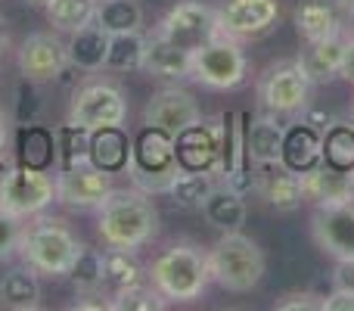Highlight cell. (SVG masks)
Returning a JSON list of instances; mask_svg holds the SVG:
<instances>
[{"mask_svg": "<svg viewBox=\"0 0 354 311\" xmlns=\"http://www.w3.org/2000/svg\"><path fill=\"white\" fill-rule=\"evenodd\" d=\"M97 233L106 246L137 252L159 237V208L143 190H109L97 206Z\"/></svg>", "mask_w": 354, "mask_h": 311, "instance_id": "1", "label": "cell"}, {"mask_svg": "<svg viewBox=\"0 0 354 311\" xmlns=\"http://www.w3.org/2000/svg\"><path fill=\"white\" fill-rule=\"evenodd\" d=\"M81 240L62 218L50 215H35L22 227L19 237V256L25 265L37 271L41 277H68V268L75 265L81 252Z\"/></svg>", "mask_w": 354, "mask_h": 311, "instance_id": "2", "label": "cell"}, {"mask_svg": "<svg viewBox=\"0 0 354 311\" xmlns=\"http://www.w3.org/2000/svg\"><path fill=\"white\" fill-rule=\"evenodd\" d=\"M147 271H149V283L168 302H196L205 296L208 283H212L208 252L196 243H187V240L162 249Z\"/></svg>", "mask_w": 354, "mask_h": 311, "instance_id": "3", "label": "cell"}, {"mask_svg": "<svg viewBox=\"0 0 354 311\" xmlns=\"http://www.w3.org/2000/svg\"><path fill=\"white\" fill-rule=\"evenodd\" d=\"M208 268H212V283H218L221 290L252 293L268 271V258L261 246L243 231H227L208 249Z\"/></svg>", "mask_w": 354, "mask_h": 311, "instance_id": "4", "label": "cell"}, {"mask_svg": "<svg viewBox=\"0 0 354 311\" xmlns=\"http://www.w3.org/2000/svg\"><path fill=\"white\" fill-rule=\"evenodd\" d=\"M128 177L137 190L156 196L165 193L171 187V181L180 171V159H177L174 137L165 134L159 128L143 125V131L134 137L131 143V156H128Z\"/></svg>", "mask_w": 354, "mask_h": 311, "instance_id": "5", "label": "cell"}, {"mask_svg": "<svg viewBox=\"0 0 354 311\" xmlns=\"http://www.w3.org/2000/svg\"><path fill=\"white\" fill-rule=\"evenodd\" d=\"M128 122V94L118 81L91 78L75 87L68 103V125L84 131L124 128Z\"/></svg>", "mask_w": 354, "mask_h": 311, "instance_id": "6", "label": "cell"}, {"mask_svg": "<svg viewBox=\"0 0 354 311\" xmlns=\"http://www.w3.org/2000/svg\"><path fill=\"white\" fill-rule=\"evenodd\" d=\"M56 202V175L50 168H35L12 162L0 168V208L16 218H35Z\"/></svg>", "mask_w": 354, "mask_h": 311, "instance_id": "7", "label": "cell"}, {"mask_svg": "<svg viewBox=\"0 0 354 311\" xmlns=\"http://www.w3.org/2000/svg\"><path fill=\"white\" fill-rule=\"evenodd\" d=\"M189 78L212 91H236L249 78V56H245L243 44L224 35L202 44L199 50H193Z\"/></svg>", "mask_w": 354, "mask_h": 311, "instance_id": "8", "label": "cell"}, {"mask_svg": "<svg viewBox=\"0 0 354 311\" xmlns=\"http://www.w3.org/2000/svg\"><path fill=\"white\" fill-rule=\"evenodd\" d=\"M311 87L299 62H274L258 78V100L274 116H299L311 103Z\"/></svg>", "mask_w": 354, "mask_h": 311, "instance_id": "9", "label": "cell"}, {"mask_svg": "<svg viewBox=\"0 0 354 311\" xmlns=\"http://www.w3.org/2000/svg\"><path fill=\"white\" fill-rule=\"evenodd\" d=\"M214 16L224 37L239 44L261 41L280 22V0H221L214 6Z\"/></svg>", "mask_w": 354, "mask_h": 311, "instance_id": "10", "label": "cell"}, {"mask_svg": "<svg viewBox=\"0 0 354 311\" xmlns=\"http://www.w3.org/2000/svg\"><path fill=\"white\" fill-rule=\"evenodd\" d=\"M156 31H159L162 37H168L171 44H177V47L189 50V53L221 35L214 6H208L205 0H180V3H174L171 10L159 19Z\"/></svg>", "mask_w": 354, "mask_h": 311, "instance_id": "11", "label": "cell"}, {"mask_svg": "<svg viewBox=\"0 0 354 311\" xmlns=\"http://www.w3.org/2000/svg\"><path fill=\"white\" fill-rule=\"evenodd\" d=\"M19 75L25 81H35V85H47V81H56L66 75L68 66V50L66 41L53 35V31H35L22 41L19 47Z\"/></svg>", "mask_w": 354, "mask_h": 311, "instance_id": "12", "label": "cell"}, {"mask_svg": "<svg viewBox=\"0 0 354 311\" xmlns=\"http://www.w3.org/2000/svg\"><path fill=\"white\" fill-rule=\"evenodd\" d=\"M221 131H224V116L214 118H199L189 128H183L174 137L177 159L180 168H193V171H214L221 168Z\"/></svg>", "mask_w": 354, "mask_h": 311, "instance_id": "13", "label": "cell"}, {"mask_svg": "<svg viewBox=\"0 0 354 311\" xmlns=\"http://www.w3.org/2000/svg\"><path fill=\"white\" fill-rule=\"evenodd\" d=\"M109 190L112 175L91 162L56 171V202L68 208H97L109 196Z\"/></svg>", "mask_w": 354, "mask_h": 311, "instance_id": "14", "label": "cell"}, {"mask_svg": "<svg viewBox=\"0 0 354 311\" xmlns=\"http://www.w3.org/2000/svg\"><path fill=\"white\" fill-rule=\"evenodd\" d=\"M311 237L320 246V252L333 256L336 262L354 258V202L314 208Z\"/></svg>", "mask_w": 354, "mask_h": 311, "instance_id": "15", "label": "cell"}, {"mask_svg": "<svg viewBox=\"0 0 354 311\" xmlns=\"http://www.w3.org/2000/svg\"><path fill=\"white\" fill-rule=\"evenodd\" d=\"M199 118H202V109H199V103H196V97L177 85L156 91L153 97H149L147 109H143V125L159 128L171 137H177L183 128H189V125L199 122Z\"/></svg>", "mask_w": 354, "mask_h": 311, "instance_id": "16", "label": "cell"}, {"mask_svg": "<svg viewBox=\"0 0 354 311\" xmlns=\"http://www.w3.org/2000/svg\"><path fill=\"white\" fill-rule=\"evenodd\" d=\"M299 181H301V196L314 208L354 202V171H342L326 162H317L308 171H301Z\"/></svg>", "mask_w": 354, "mask_h": 311, "instance_id": "17", "label": "cell"}, {"mask_svg": "<svg viewBox=\"0 0 354 311\" xmlns=\"http://www.w3.org/2000/svg\"><path fill=\"white\" fill-rule=\"evenodd\" d=\"M345 41L348 35L336 31V35H326V37H317V41H305L299 53V69L305 72V78L311 85H326V81L339 78L342 72V56H345Z\"/></svg>", "mask_w": 354, "mask_h": 311, "instance_id": "18", "label": "cell"}, {"mask_svg": "<svg viewBox=\"0 0 354 311\" xmlns=\"http://www.w3.org/2000/svg\"><path fill=\"white\" fill-rule=\"evenodd\" d=\"M324 162V131H317L314 125H308L305 118L295 125H289L283 134V150H280V165H286L289 171L301 175L311 165Z\"/></svg>", "mask_w": 354, "mask_h": 311, "instance_id": "19", "label": "cell"}, {"mask_svg": "<svg viewBox=\"0 0 354 311\" xmlns=\"http://www.w3.org/2000/svg\"><path fill=\"white\" fill-rule=\"evenodd\" d=\"M189 60H193L189 50L177 47V44H171L168 37H162L153 28L147 35V56H143L140 72L153 75V78H165V81H183L189 78Z\"/></svg>", "mask_w": 354, "mask_h": 311, "instance_id": "20", "label": "cell"}, {"mask_svg": "<svg viewBox=\"0 0 354 311\" xmlns=\"http://www.w3.org/2000/svg\"><path fill=\"white\" fill-rule=\"evenodd\" d=\"M283 134L286 125L277 122V116H245V159L255 168L261 165H274L280 162V150H283Z\"/></svg>", "mask_w": 354, "mask_h": 311, "instance_id": "21", "label": "cell"}, {"mask_svg": "<svg viewBox=\"0 0 354 311\" xmlns=\"http://www.w3.org/2000/svg\"><path fill=\"white\" fill-rule=\"evenodd\" d=\"M255 193H261L264 199H268V206L277 208V212H295V208L305 202L299 175H295V171H289L286 165H280V162L261 165Z\"/></svg>", "mask_w": 354, "mask_h": 311, "instance_id": "22", "label": "cell"}, {"mask_svg": "<svg viewBox=\"0 0 354 311\" xmlns=\"http://www.w3.org/2000/svg\"><path fill=\"white\" fill-rule=\"evenodd\" d=\"M109 41H112V35L100 28L97 22L72 31V37H68V44H66L68 66L78 69V72H103L106 56H109Z\"/></svg>", "mask_w": 354, "mask_h": 311, "instance_id": "23", "label": "cell"}, {"mask_svg": "<svg viewBox=\"0 0 354 311\" xmlns=\"http://www.w3.org/2000/svg\"><path fill=\"white\" fill-rule=\"evenodd\" d=\"M292 25L301 41H317V37L342 31V6L336 0H301L292 12Z\"/></svg>", "mask_w": 354, "mask_h": 311, "instance_id": "24", "label": "cell"}, {"mask_svg": "<svg viewBox=\"0 0 354 311\" xmlns=\"http://www.w3.org/2000/svg\"><path fill=\"white\" fill-rule=\"evenodd\" d=\"M0 305L12 311L41 308V274L31 265H16L0 274Z\"/></svg>", "mask_w": 354, "mask_h": 311, "instance_id": "25", "label": "cell"}, {"mask_svg": "<svg viewBox=\"0 0 354 311\" xmlns=\"http://www.w3.org/2000/svg\"><path fill=\"white\" fill-rule=\"evenodd\" d=\"M218 175L214 171H193V168H180L177 177L171 181V187L165 190V196L174 202L177 208L187 212H202L205 199L218 190Z\"/></svg>", "mask_w": 354, "mask_h": 311, "instance_id": "26", "label": "cell"}, {"mask_svg": "<svg viewBox=\"0 0 354 311\" xmlns=\"http://www.w3.org/2000/svg\"><path fill=\"white\" fill-rule=\"evenodd\" d=\"M103 281L106 287L115 293H124V290H137L149 283V271L137 262V256L131 249H103Z\"/></svg>", "mask_w": 354, "mask_h": 311, "instance_id": "27", "label": "cell"}, {"mask_svg": "<svg viewBox=\"0 0 354 311\" xmlns=\"http://www.w3.org/2000/svg\"><path fill=\"white\" fill-rule=\"evenodd\" d=\"M202 215H205L208 224L218 227L221 233L243 231L245 218H249V206H245V196H239L236 190H230V187H224V184H221V187L205 199Z\"/></svg>", "mask_w": 354, "mask_h": 311, "instance_id": "28", "label": "cell"}, {"mask_svg": "<svg viewBox=\"0 0 354 311\" xmlns=\"http://www.w3.org/2000/svg\"><path fill=\"white\" fill-rule=\"evenodd\" d=\"M128 156H131V141L122 128H100L91 131V165L118 175L128 168Z\"/></svg>", "mask_w": 354, "mask_h": 311, "instance_id": "29", "label": "cell"}, {"mask_svg": "<svg viewBox=\"0 0 354 311\" xmlns=\"http://www.w3.org/2000/svg\"><path fill=\"white\" fill-rule=\"evenodd\" d=\"M252 165L245 159V112L224 116V131H221V177L236 175L239 168Z\"/></svg>", "mask_w": 354, "mask_h": 311, "instance_id": "30", "label": "cell"}, {"mask_svg": "<svg viewBox=\"0 0 354 311\" xmlns=\"http://www.w3.org/2000/svg\"><path fill=\"white\" fill-rule=\"evenodd\" d=\"M93 22L109 35H124V31L143 28V6L140 0H97Z\"/></svg>", "mask_w": 354, "mask_h": 311, "instance_id": "31", "label": "cell"}, {"mask_svg": "<svg viewBox=\"0 0 354 311\" xmlns=\"http://www.w3.org/2000/svg\"><path fill=\"white\" fill-rule=\"evenodd\" d=\"M143 56H147V35H143V28L124 31V35H112L106 69H109V72H140Z\"/></svg>", "mask_w": 354, "mask_h": 311, "instance_id": "32", "label": "cell"}, {"mask_svg": "<svg viewBox=\"0 0 354 311\" xmlns=\"http://www.w3.org/2000/svg\"><path fill=\"white\" fill-rule=\"evenodd\" d=\"M19 162L35 165V168H53L56 165V137L50 128L41 125H22L19 137Z\"/></svg>", "mask_w": 354, "mask_h": 311, "instance_id": "33", "label": "cell"}, {"mask_svg": "<svg viewBox=\"0 0 354 311\" xmlns=\"http://www.w3.org/2000/svg\"><path fill=\"white\" fill-rule=\"evenodd\" d=\"M324 162L333 168L354 171V118H336L324 131Z\"/></svg>", "mask_w": 354, "mask_h": 311, "instance_id": "34", "label": "cell"}, {"mask_svg": "<svg viewBox=\"0 0 354 311\" xmlns=\"http://www.w3.org/2000/svg\"><path fill=\"white\" fill-rule=\"evenodd\" d=\"M47 12V22L56 31H78L84 25L93 22V12H97V0H50L44 6Z\"/></svg>", "mask_w": 354, "mask_h": 311, "instance_id": "35", "label": "cell"}, {"mask_svg": "<svg viewBox=\"0 0 354 311\" xmlns=\"http://www.w3.org/2000/svg\"><path fill=\"white\" fill-rule=\"evenodd\" d=\"M56 137V165L62 168H75V165L91 162V131L75 128V125H62V128H53Z\"/></svg>", "mask_w": 354, "mask_h": 311, "instance_id": "36", "label": "cell"}, {"mask_svg": "<svg viewBox=\"0 0 354 311\" xmlns=\"http://www.w3.org/2000/svg\"><path fill=\"white\" fill-rule=\"evenodd\" d=\"M68 281H72V287L78 290L81 296L103 293V287H106V281H103V252L91 249V246H81L75 265L68 268Z\"/></svg>", "mask_w": 354, "mask_h": 311, "instance_id": "37", "label": "cell"}, {"mask_svg": "<svg viewBox=\"0 0 354 311\" xmlns=\"http://www.w3.org/2000/svg\"><path fill=\"white\" fill-rule=\"evenodd\" d=\"M165 305H168V299L153 287V283L112 296V311H162Z\"/></svg>", "mask_w": 354, "mask_h": 311, "instance_id": "38", "label": "cell"}, {"mask_svg": "<svg viewBox=\"0 0 354 311\" xmlns=\"http://www.w3.org/2000/svg\"><path fill=\"white\" fill-rule=\"evenodd\" d=\"M22 227H25V218H16V215L0 208V262H10L12 256H19Z\"/></svg>", "mask_w": 354, "mask_h": 311, "instance_id": "39", "label": "cell"}, {"mask_svg": "<svg viewBox=\"0 0 354 311\" xmlns=\"http://www.w3.org/2000/svg\"><path fill=\"white\" fill-rule=\"evenodd\" d=\"M37 109H41V103H37V94H35V81L22 78V85H19V91H16V118H19V125L35 122Z\"/></svg>", "mask_w": 354, "mask_h": 311, "instance_id": "40", "label": "cell"}, {"mask_svg": "<svg viewBox=\"0 0 354 311\" xmlns=\"http://www.w3.org/2000/svg\"><path fill=\"white\" fill-rule=\"evenodd\" d=\"M311 308L324 311V296H317V293H289L277 302V311H311Z\"/></svg>", "mask_w": 354, "mask_h": 311, "instance_id": "41", "label": "cell"}, {"mask_svg": "<svg viewBox=\"0 0 354 311\" xmlns=\"http://www.w3.org/2000/svg\"><path fill=\"white\" fill-rule=\"evenodd\" d=\"M333 287L345 290V293H354V258H342L333 271Z\"/></svg>", "mask_w": 354, "mask_h": 311, "instance_id": "42", "label": "cell"}, {"mask_svg": "<svg viewBox=\"0 0 354 311\" xmlns=\"http://www.w3.org/2000/svg\"><path fill=\"white\" fill-rule=\"evenodd\" d=\"M324 311H354V293L333 287V293L324 296Z\"/></svg>", "mask_w": 354, "mask_h": 311, "instance_id": "43", "label": "cell"}, {"mask_svg": "<svg viewBox=\"0 0 354 311\" xmlns=\"http://www.w3.org/2000/svg\"><path fill=\"white\" fill-rule=\"evenodd\" d=\"M301 118H305L308 125H314V128H317V131H326L333 122H336V118H333L326 109H317V106H311V103L305 106V112H301Z\"/></svg>", "mask_w": 354, "mask_h": 311, "instance_id": "44", "label": "cell"}, {"mask_svg": "<svg viewBox=\"0 0 354 311\" xmlns=\"http://www.w3.org/2000/svg\"><path fill=\"white\" fill-rule=\"evenodd\" d=\"M342 75L345 81H351L354 85V31L348 35V41H345V56H342Z\"/></svg>", "mask_w": 354, "mask_h": 311, "instance_id": "45", "label": "cell"}, {"mask_svg": "<svg viewBox=\"0 0 354 311\" xmlns=\"http://www.w3.org/2000/svg\"><path fill=\"white\" fill-rule=\"evenodd\" d=\"M6 50H10V28H6V22H3V16H0V62H3V56H6Z\"/></svg>", "mask_w": 354, "mask_h": 311, "instance_id": "46", "label": "cell"}, {"mask_svg": "<svg viewBox=\"0 0 354 311\" xmlns=\"http://www.w3.org/2000/svg\"><path fill=\"white\" fill-rule=\"evenodd\" d=\"M6 150V118H3V112H0V153Z\"/></svg>", "mask_w": 354, "mask_h": 311, "instance_id": "47", "label": "cell"}, {"mask_svg": "<svg viewBox=\"0 0 354 311\" xmlns=\"http://www.w3.org/2000/svg\"><path fill=\"white\" fill-rule=\"evenodd\" d=\"M339 6H342V12H348V16L354 19V0H336Z\"/></svg>", "mask_w": 354, "mask_h": 311, "instance_id": "48", "label": "cell"}, {"mask_svg": "<svg viewBox=\"0 0 354 311\" xmlns=\"http://www.w3.org/2000/svg\"><path fill=\"white\" fill-rule=\"evenodd\" d=\"M25 3H28V6H37V10H44V6H47L50 0H25Z\"/></svg>", "mask_w": 354, "mask_h": 311, "instance_id": "49", "label": "cell"}, {"mask_svg": "<svg viewBox=\"0 0 354 311\" xmlns=\"http://www.w3.org/2000/svg\"><path fill=\"white\" fill-rule=\"evenodd\" d=\"M351 118H354V103H351Z\"/></svg>", "mask_w": 354, "mask_h": 311, "instance_id": "50", "label": "cell"}]
</instances>
